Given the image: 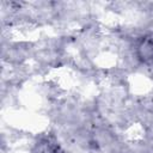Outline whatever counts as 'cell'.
Wrapping results in <instances>:
<instances>
[{"mask_svg": "<svg viewBox=\"0 0 153 153\" xmlns=\"http://www.w3.org/2000/svg\"><path fill=\"white\" fill-rule=\"evenodd\" d=\"M136 57L145 63L153 62V33L145 35L135 43Z\"/></svg>", "mask_w": 153, "mask_h": 153, "instance_id": "obj_1", "label": "cell"}, {"mask_svg": "<svg viewBox=\"0 0 153 153\" xmlns=\"http://www.w3.org/2000/svg\"><path fill=\"white\" fill-rule=\"evenodd\" d=\"M56 143L50 139H43L39 143L36 145L33 153H55L56 152Z\"/></svg>", "mask_w": 153, "mask_h": 153, "instance_id": "obj_2", "label": "cell"}]
</instances>
